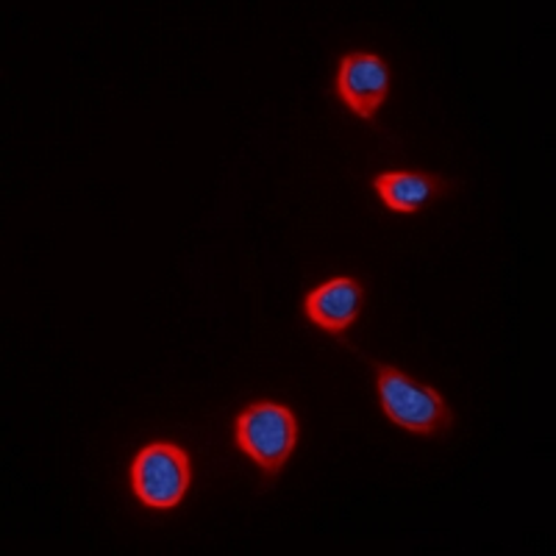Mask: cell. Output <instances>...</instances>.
<instances>
[{"instance_id": "cell-1", "label": "cell", "mask_w": 556, "mask_h": 556, "mask_svg": "<svg viewBox=\"0 0 556 556\" xmlns=\"http://www.w3.org/2000/svg\"><path fill=\"white\" fill-rule=\"evenodd\" d=\"M376 390L384 417L399 429L420 437H443L456 426V415L434 387L420 384L401 367L374 362Z\"/></svg>"}, {"instance_id": "cell-2", "label": "cell", "mask_w": 556, "mask_h": 556, "mask_svg": "<svg viewBox=\"0 0 556 556\" xmlns=\"http://www.w3.org/2000/svg\"><path fill=\"white\" fill-rule=\"evenodd\" d=\"M235 445L267 481L285 473L298 445V417L276 401H253L235 417Z\"/></svg>"}, {"instance_id": "cell-3", "label": "cell", "mask_w": 556, "mask_h": 556, "mask_svg": "<svg viewBox=\"0 0 556 556\" xmlns=\"http://www.w3.org/2000/svg\"><path fill=\"white\" fill-rule=\"evenodd\" d=\"M131 493L151 509H176L192 486L190 454L176 443L156 440L139 448L131 459Z\"/></svg>"}, {"instance_id": "cell-4", "label": "cell", "mask_w": 556, "mask_h": 556, "mask_svg": "<svg viewBox=\"0 0 556 556\" xmlns=\"http://www.w3.org/2000/svg\"><path fill=\"white\" fill-rule=\"evenodd\" d=\"M390 64L374 51H351L340 59L334 76V92L348 112L365 123L379 117L390 98Z\"/></svg>"}, {"instance_id": "cell-5", "label": "cell", "mask_w": 556, "mask_h": 556, "mask_svg": "<svg viewBox=\"0 0 556 556\" xmlns=\"http://www.w3.org/2000/svg\"><path fill=\"white\" fill-rule=\"evenodd\" d=\"M362 306H365V285L359 278L331 276L306 292L301 309L317 331L342 340L362 315Z\"/></svg>"}, {"instance_id": "cell-6", "label": "cell", "mask_w": 556, "mask_h": 556, "mask_svg": "<svg viewBox=\"0 0 556 556\" xmlns=\"http://www.w3.org/2000/svg\"><path fill=\"white\" fill-rule=\"evenodd\" d=\"M384 208L395 215H417L420 208L451 190V181L440 173L426 170H384L370 178Z\"/></svg>"}]
</instances>
